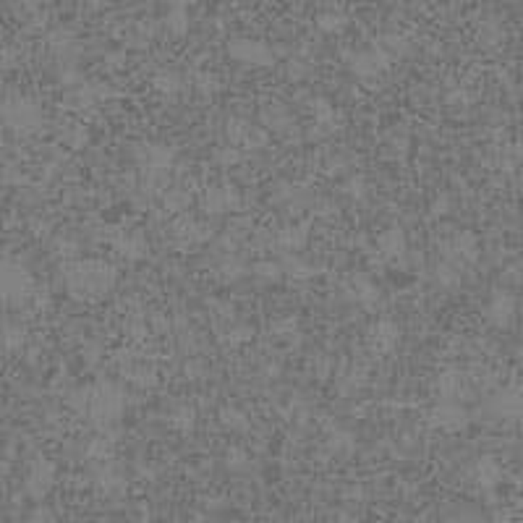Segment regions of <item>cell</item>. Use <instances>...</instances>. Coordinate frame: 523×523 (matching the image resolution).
I'll return each mask as SVG.
<instances>
[{"label":"cell","mask_w":523,"mask_h":523,"mask_svg":"<svg viewBox=\"0 0 523 523\" xmlns=\"http://www.w3.org/2000/svg\"><path fill=\"white\" fill-rule=\"evenodd\" d=\"M116 270L100 262H76L65 270V283L76 296H100L113 286Z\"/></svg>","instance_id":"cell-1"},{"label":"cell","mask_w":523,"mask_h":523,"mask_svg":"<svg viewBox=\"0 0 523 523\" xmlns=\"http://www.w3.org/2000/svg\"><path fill=\"white\" fill-rule=\"evenodd\" d=\"M123 408H126V395H123V390H120L118 385H113V382H100L97 387H92L87 414H89L94 427L110 429L113 424H118V418L123 416Z\"/></svg>","instance_id":"cell-2"},{"label":"cell","mask_w":523,"mask_h":523,"mask_svg":"<svg viewBox=\"0 0 523 523\" xmlns=\"http://www.w3.org/2000/svg\"><path fill=\"white\" fill-rule=\"evenodd\" d=\"M0 118H3V123L13 134H21V136L37 134L42 129V110L29 97H11V100H6L3 107H0Z\"/></svg>","instance_id":"cell-3"},{"label":"cell","mask_w":523,"mask_h":523,"mask_svg":"<svg viewBox=\"0 0 523 523\" xmlns=\"http://www.w3.org/2000/svg\"><path fill=\"white\" fill-rule=\"evenodd\" d=\"M32 293V277L21 264H0V301H24Z\"/></svg>","instance_id":"cell-4"},{"label":"cell","mask_w":523,"mask_h":523,"mask_svg":"<svg viewBox=\"0 0 523 523\" xmlns=\"http://www.w3.org/2000/svg\"><path fill=\"white\" fill-rule=\"evenodd\" d=\"M52 484H55V463L47 460V458L32 460L29 473H26V482H24L26 495L32 497V500H42V497L52 489Z\"/></svg>","instance_id":"cell-5"},{"label":"cell","mask_w":523,"mask_h":523,"mask_svg":"<svg viewBox=\"0 0 523 523\" xmlns=\"http://www.w3.org/2000/svg\"><path fill=\"white\" fill-rule=\"evenodd\" d=\"M231 55L235 61H244V63L251 65H273V52L270 47H264L259 42H248V39H241V42H233L231 45Z\"/></svg>","instance_id":"cell-6"},{"label":"cell","mask_w":523,"mask_h":523,"mask_svg":"<svg viewBox=\"0 0 523 523\" xmlns=\"http://www.w3.org/2000/svg\"><path fill=\"white\" fill-rule=\"evenodd\" d=\"M238 204V196L225 186H215V189H209L204 199H202V209L207 212V215H222V212H228L231 207Z\"/></svg>","instance_id":"cell-7"},{"label":"cell","mask_w":523,"mask_h":523,"mask_svg":"<svg viewBox=\"0 0 523 523\" xmlns=\"http://www.w3.org/2000/svg\"><path fill=\"white\" fill-rule=\"evenodd\" d=\"M142 162L149 173H168L170 165L175 162V152L165 144H149V147H144Z\"/></svg>","instance_id":"cell-8"},{"label":"cell","mask_w":523,"mask_h":523,"mask_svg":"<svg viewBox=\"0 0 523 523\" xmlns=\"http://www.w3.org/2000/svg\"><path fill=\"white\" fill-rule=\"evenodd\" d=\"M513 314H515V301L510 293L505 290H497L492 301H489V319L495 322V325H508L510 319H513Z\"/></svg>","instance_id":"cell-9"},{"label":"cell","mask_w":523,"mask_h":523,"mask_svg":"<svg viewBox=\"0 0 523 523\" xmlns=\"http://www.w3.org/2000/svg\"><path fill=\"white\" fill-rule=\"evenodd\" d=\"M466 421V414L453 403H442L434 408V414H431V424H437V427H445V429H456Z\"/></svg>","instance_id":"cell-10"},{"label":"cell","mask_w":523,"mask_h":523,"mask_svg":"<svg viewBox=\"0 0 523 523\" xmlns=\"http://www.w3.org/2000/svg\"><path fill=\"white\" fill-rule=\"evenodd\" d=\"M377 248H379V254L382 257H398V254H403L405 251V238L403 233L398 231V228H390V231H385V233L379 235V241H377Z\"/></svg>","instance_id":"cell-11"},{"label":"cell","mask_w":523,"mask_h":523,"mask_svg":"<svg viewBox=\"0 0 523 523\" xmlns=\"http://www.w3.org/2000/svg\"><path fill=\"white\" fill-rule=\"evenodd\" d=\"M116 251L120 257H126V259H139L144 257V238L139 233H131V235H118L116 241Z\"/></svg>","instance_id":"cell-12"},{"label":"cell","mask_w":523,"mask_h":523,"mask_svg":"<svg viewBox=\"0 0 523 523\" xmlns=\"http://www.w3.org/2000/svg\"><path fill=\"white\" fill-rule=\"evenodd\" d=\"M97 484H100V489L107 492V495H123V489H126V479L120 476V471L116 469H100L97 473Z\"/></svg>","instance_id":"cell-13"},{"label":"cell","mask_w":523,"mask_h":523,"mask_svg":"<svg viewBox=\"0 0 523 523\" xmlns=\"http://www.w3.org/2000/svg\"><path fill=\"white\" fill-rule=\"evenodd\" d=\"M26 343V330L21 325H11V322H6L3 330H0V345L6 348V351H19V348H24Z\"/></svg>","instance_id":"cell-14"},{"label":"cell","mask_w":523,"mask_h":523,"mask_svg":"<svg viewBox=\"0 0 523 523\" xmlns=\"http://www.w3.org/2000/svg\"><path fill=\"white\" fill-rule=\"evenodd\" d=\"M372 340L377 343L379 351H387V348L395 345V340H398V327L392 325V322H379L377 330H374V335H372Z\"/></svg>","instance_id":"cell-15"},{"label":"cell","mask_w":523,"mask_h":523,"mask_svg":"<svg viewBox=\"0 0 523 523\" xmlns=\"http://www.w3.org/2000/svg\"><path fill=\"white\" fill-rule=\"evenodd\" d=\"M306 235H309V225H299V228H286L280 233V244L288 248H301L306 244Z\"/></svg>","instance_id":"cell-16"},{"label":"cell","mask_w":523,"mask_h":523,"mask_svg":"<svg viewBox=\"0 0 523 523\" xmlns=\"http://www.w3.org/2000/svg\"><path fill=\"white\" fill-rule=\"evenodd\" d=\"M89 398H92L89 387H76V390H71L68 395H65V403H68V408H74L76 414H87Z\"/></svg>","instance_id":"cell-17"},{"label":"cell","mask_w":523,"mask_h":523,"mask_svg":"<svg viewBox=\"0 0 523 523\" xmlns=\"http://www.w3.org/2000/svg\"><path fill=\"white\" fill-rule=\"evenodd\" d=\"M220 421L225 424V427H231V429H235V431H241L248 427V418L244 416V411H238V408H225V411L220 414Z\"/></svg>","instance_id":"cell-18"},{"label":"cell","mask_w":523,"mask_h":523,"mask_svg":"<svg viewBox=\"0 0 523 523\" xmlns=\"http://www.w3.org/2000/svg\"><path fill=\"white\" fill-rule=\"evenodd\" d=\"M264 123L275 131H283L290 120H288V113L283 107H270V110H264Z\"/></svg>","instance_id":"cell-19"},{"label":"cell","mask_w":523,"mask_h":523,"mask_svg":"<svg viewBox=\"0 0 523 523\" xmlns=\"http://www.w3.org/2000/svg\"><path fill=\"white\" fill-rule=\"evenodd\" d=\"M110 447H113V442H110L107 437H94V440L87 445V456L97 458V460H105V458L110 456Z\"/></svg>","instance_id":"cell-20"},{"label":"cell","mask_w":523,"mask_h":523,"mask_svg":"<svg viewBox=\"0 0 523 523\" xmlns=\"http://www.w3.org/2000/svg\"><path fill=\"white\" fill-rule=\"evenodd\" d=\"M314 116H317V120H319V126H327V123H332V118H335V113H332V105L327 103L325 97L314 100Z\"/></svg>","instance_id":"cell-21"},{"label":"cell","mask_w":523,"mask_h":523,"mask_svg":"<svg viewBox=\"0 0 523 523\" xmlns=\"http://www.w3.org/2000/svg\"><path fill=\"white\" fill-rule=\"evenodd\" d=\"M155 84H157V89L165 92V94H175V92L181 89V81H178L175 74H157Z\"/></svg>","instance_id":"cell-22"},{"label":"cell","mask_w":523,"mask_h":523,"mask_svg":"<svg viewBox=\"0 0 523 523\" xmlns=\"http://www.w3.org/2000/svg\"><path fill=\"white\" fill-rule=\"evenodd\" d=\"M173 424L178 427V429H183V431H189L191 427H194V411L191 408H175V414H173Z\"/></svg>","instance_id":"cell-23"},{"label":"cell","mask_w":523,"mask_h":523,"mask_svg":"<svg viewBox=\"0 0 523 523\" xmlns=\"http://www.w3.org/2000/svg\"><path fill=\"white\" fill-rule=\"evenodd\" d=\"M254 273H257V277H264V280H277L283 275V267L275 264V262H259L254 267Z\"/></svg>","instance_id":"cell-24"},{"label":"cell","mask_w":523,"mask_h":523,"mask_svg":"<svg viewBox=\"0 0 523 523\" xmlns=\"http://www.w3.org/2000/svg\"><path fill=\"white\" fill-rule=\"evenodd\" d=\"M165 207L173 209V212H183V209L189 207V194L186 191H170L165 196Z\"/></svg>","instance_id":"cell-25"},{"label":"cell","mask_w":523,"mask_h":523,"mask_svg":"<svg viewBox=\"0 0 523 523\" xmlns=\"http://www.w3.org/2000/svg\"><path fill=\"white\" fill-rule=\"evenodd\" d=\"M65 144L74 147V149L84 147V144H87V131H84V126H71V129L65 131Z\"/></svg>","instance_id":"cell-26"},{"label":"cell","mask_w":523,"mask_h":523,"mask_svg":"<svg viewBox=\"0 0 523 523\" xmlns=\"http://www.w3.org/2000/svg\"><path fill=\"white\" fill-rule=\"evenodd\" d=\"M251 335H254V330H251V327H248V325H238V327H233V330H231V335H228V338H231V343H233V345H238V343H246V340H251Z\"/></svg>","instance_id":"cell-27"},{"label":"cell","mask_w":523,"mask_h":523,"mask_svg":"<svg viewBox=\"0 0 523 523\" xmlns=\"http://www.w3.org/2000/svg\"><path fill=\"white\" fill-rule=\"evenodd\" d=\"M440 387H442V395H447V398H450V395L458 390V377L453 374V372H447V374L440 379Z\"/></svg>","instance_id":"cell-28"},{"label":"cell","mask_w":523,"mask_h":523,"mask_svg":"<svg viewBox=\"0 0 523 523\" xmlns=\"http://www.w3.org/2000/svg\"><path fill=\"white\" fill-rule=\"evenodd\" d=\"M26 523H55V518H52L50 510L39 508V510H34V513L29 515V521H26Z\"/></svg>","instance_id":"cell-29"},{"label":"cell","mask_w":523,"mask_h":523,"mask_svg":"<svg viewBox=\"0 0 523 523\" xmlns=\"http://www.w3.org/2000/svg\"><path fill=\"white\" fill-rule=\"evenodd\" d=\"M217 157H220L222 165H235L241 160V152L238 149H222V152H217Z\"/></svg>","instance_id":"cell-30"},{"label":"cell","mask_w":523,"mask_h":523,"mask_svg":"<svg viewBox=\"0 0 523 523\" xmlns=\"http://www.w3.org/2000/svg\"><path fill=\"white\" fill-rule=\"evenodd\" d=\"M3 325H6V319H3V312H0V330H3Z\"/></svg>","instance_id":"cell-31"},{"label":"cell","mask_w":523,"mask_h":523,"mask_svg":"<svg viewBox=\"0 0 523 523\" xmlns=\"http://www.w3.org/2000/svg\"><path fill=\"white\" fill-rule=\"evenodd\" d=\"M0 458H3V445H0Z\"/></svg>","instance_id":"cell-32"}]
</instances>
